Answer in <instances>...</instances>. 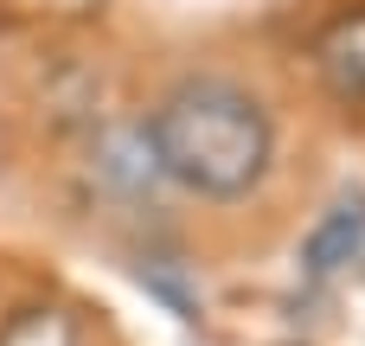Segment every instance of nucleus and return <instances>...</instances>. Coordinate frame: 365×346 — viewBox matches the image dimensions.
I'll return each mask as SVG.
<instances>
[{
	"label": "nucleus",
	"mask_w": 365,
	"mask_h": 346,
	"mask_svg": "<svg viewBox=\"0 0 365 346\" xmlns=\"http://www.w3.org/2000/svg\"><path fill=\"white\" fill-rule=\"evenodd\" d=\"M365 250V193H346L321 212V225L302 238V270L308 276H334L346 270L353 257Z\"/></svg>",
	"instance_id": "nucleus-3"
},
{
	"label": "nucleus",
	"mask_w": 365,
	"mask_h": 346,
	"mask_svg": "<svg viewBox=\"0 0 365 346\" xmlns=\"http://www.w3.org/2000/svg\"><path fill=\"white\" fill-rule=\"evenodd\" d=\"M148 148H154L160 173L180 180L186 193L237 199L269 173L276 128L257 96H244L237 83L199 77V83H180L173 96H160V109L148 122Z\"/></svg>",
	"instance_id": "nucleus-1"
},
{
	"label": "nucleus",
	"mask_w": 365,
	"mask_h": 346,
	"mask_svg": "<svg viewBox=\"0 0 365 346\" xmlns=\"http://www.w3.org/2000/svg\"><path fill=\"white\" fill-rule=\"evenodd\" d=\"M314 71H321L327 96L365 103V6L327 19V32L314 39Z\"/></svg>",
	"instance_id": "nucleus-2"
},
{
	"label": "nucleus",
	"mask_w": 365,
	"mask_h": 346,
	"mask_svg": "<svg viewBox=\"0 0 365 346\" xmlns=\"http://www.w3.org/2000/svg\"><path fill=\"white\" fill-rule=\"evenodd\" d=\"M96 173H103L115 193H148V186L160 180V161H154V148H148V128H115V135H103Z\"/></svg>",
	"instance_id": "nucleus-4"
},
{
	"label": "nucleus",
	"mask_w": 365,
	"mask_h": 346,
	"mask_svg": "<svg viewBox=\"0 0 365 346\" xmlns=\"http://www.w3.org/2000/svg\"><path fill=\"white\" fill-rule=\"evenodd\" d=\"M0 346H77V321H71L58 302H32V308L6 315Z\"/></svg>",
	"instance_id": "nucleus-5"
}]
</instances>
